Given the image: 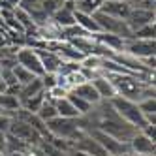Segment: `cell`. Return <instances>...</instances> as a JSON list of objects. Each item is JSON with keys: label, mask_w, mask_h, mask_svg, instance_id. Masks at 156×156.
Segmentation results:
<instances>
[{"label": "cell", "mask_w": 156, "mask_h": 156, "mask_svg": "<svg viewBox=\"0 0 156 156\" xmlns=\"http://www.w3.org/2000/svg\"><path fill=\"white\" fill-rule=\"evenodd\" d=\"M111 81V85L115 87V92L120 98L132 100V102H141L145 98H152L154 96V87H149L141 83L136 75L132 73H117V75H105Z\"/></svg>", "instance_id": "1"}, {"label": "cell", "mask_w": 156, "mask_h": 156, "mask_svg": "<svg viewBox=\"0 0 156 156\" xmlns=\"http://www.w3.org/2000/svg\"><path fill=\"white\" fill-rule=\"evenodd\" d=\"M109 104L113 105V109L117 111V115L128 122L130 126H133L137 132L143 128V126H147V120H145L143 113L139 111L137 104L136 102H132V100H126V98H120V96H113L109 100Z\"/></svg>", "instance_id": "2"}, {"label": "cell", "mask_w": 156, "mask_h": 156, "mask_svg": "<svg viewBox=\"0 0 156 156\" xmlns=\"http://www.w3.org/2000/svg\"><path fill=\"white\" fill-rule=\"evenodd\" d=\"M49 136L58 137V139H66L73 143L75 139H79L83 133H87L85 130L79 128V122L77 119H64V117H55L53 120L45 122Z\"/></svg>", "instance_id": "3"}, {"label": "cell", "mask_w": 156, "mask_h": 156, "mask_svg": "<svg viewBox=\"0 0 156 156\" xmlns=\"http://www.w3.org/2000/svg\"><path fill=\"white\" fill-rule=\"evenodd\" d=\"M92 17L96 21V25L100 27V32H105V34H115V36L122 38V40H130L132 38V32L126 27L124 21L115 19V17H111V15H105L102 12H96Z\"/></svg>", "instance_id": "4"}, {"label": "cell", "mask_w": 156, "mask_h": 156, "mask_svg": "<svg viewBox=\"0 0 156 156\" xmlns=\"http://www.w3.org/2000/svg\"><path fill=\"white\" fill-rule=\"evenodd\" d=\"M87 133H88V136H90L92 139H96L100 145H102V149H104L109 156H122V154L130 152L128 143H120V141H117L115 137L107 136L105 132L98 130V128H88Z\"/></svg>", "instance_id": "5"}, {"label": "cell", "mask_w": 156, "mask_h": 156, "mask_svg": "<svg viewBox=\"0 0 156 156\" xmlns=\"http://www.w3.org/2000/svg\"><path fill=\"white\" fill-rule=\"evenodd\" d=\"M8 133L13 136V137H17V139H23V141L30 143L32 147H36V145L40 143V139H41V136L34 128H32L30 124H27L25 120L17 119V117L12 119V124H9V128H8Z\"/></svg>", "instance_id": "6"}, {"label": "cell", "mask_w": 156, "mask_h": 156, "mask_svg": "<svg viewBox=\"0 0 156 156\" xmlns=\"http://www.w3.org/2000/svg\"><path fill=\"white\" fill-rule=\"evenodd\" d=\"M15 60L19 66H23V68H27L28 72H32L36 77H41L43 73V68H41V62L38 58V53L36 49L32 47H21L17 53H15Z\"/></svg>", "instance_id": "7"}, {"label": "cell", "mask_w": 156, "mask_h": 156, "mask_svg": "<svg viewBox=\"0 0 156 156\" xmlns=\"http://www.w3.org/2000/svg\"><path fill=\"white\" fill-rule=\"evenodd\" d=\"M156 49V41L154 40H124V53L132 55L136 58H145V57H152Z\"/></svg>", "instance_id": "8"}, {"label": "cell", "mask_w": 156, "mask_h": 156, "mask_svg": "<svg viewBox=\"0 0 156 156\" xmlns=\"http://www.w3.org/2000/svg\"><path fill=\"white\" fill-rule=\"evenodd\" d=\"M124 23H126V27L130 28V32H133V30H137V28L149 25V23H154V12L132 8L130 13H128V17L124 19Z\"/></svg>", "instance_id": "9"}, {"label": "cell", "mask_w": 156, "mask_h": 156, "mask_svg": "<svg viewBox=\"0 0 156 156\" xmlns=\"http://www.w3.org/2000/svg\"><path fill=\"white\" fill-rule=\"evenodd\" d=\"M72 149L81 151V152H87V154H90V156H109V154L102 149V145H100L96 139H92L88 133H83L79 139H75V141L72 143Z\"/></svg>", "instance_id": "10"}, {"label": "cell", "mask_w": 156, "mask_h": 156, "mask_svg": "<svg viewBox=\"0 0 156 156\" xmlns=\"http://www.w3.org/2000/svg\"><path fill=\"white\" fill-rule=\"evenodd\" d=\"M130 9H132V6L128 2H119V0H104L98 12H102L105 15H111V17H115V19L124 21L128 17V13H130Z\"/></svg>", "instance_id": "11"}, {"label": "cell", "mask_w": 156, "mask_h": 156, "mask_svg": "<svg viewBox=\"0 0 156 156\" xmlns=\"http://www.w3.org/2000/svg\"><path fill=\"white\" fill-rule=\"evenodd\" d=\"M128 149L132 154H154V139L147 137L141 132H136L128 141Z\"/></svg>", "instance_id": "12"}, {"label": "cell", "mask_w": 156, "mask_h": 156, "mask_svg": "<svg viewBox=\"0 0 156 156\" xmlns=\"http://www.w3.org/2000/svg\"><path fill=\"white\" fill-rule=\"evenodd\" d=\"M36 53H38V58H40L41 68H43L45 73H57L60 70L64 60L55 51H51V49H36Z\"/></svg>", "instance_id": "13"}, {"label": "cell", "mask_w": 156, "mask_h": 156, "mask_svg": "<svg viewBox=\"0 0 156 156\" xmlns=\"http://www.w3.org/2000/svg\"><path fill=\"white\" fill-rule=\"evenodd\" d=\"M92 38L98 41V43H102L104 47H107L109 51H113V53H120L122 49H124V40L115 36V34H105V32H98V34H92Z\"/></svg>", "instance_id": "14"}, {"label": "cell", "mask_w": 156, "mask_h": 156, "mask_svg": "<svg viewBox=\"0 0 156 156\" xmlns=\"http://www.w3.org/2000/svg\"><path fill=\"white\" fill-rule=\"evenodd\" d=\"M90 83H92V87L96 88V92L100 94V98H102V100H111L113 96H117V92H115V87L111 85V81L107 79L105 75H100V77H96V79H92Z\"/></svg>", "instance_id": "15"}, {"label": "cell", "mask_w": 156, "mask_h": 156, "mask_svg": "<svg viewBox=\"0 0 156 156\" xmlns=\"http://www.w3.org/2000/svg\"><path fill=\"white\" fill-rule=\"evenodd\" d=\"M70 92H73V94H77L79 98L87 100V102L92 104V105H96L98 102H102V98H100V94L96 92V88L92 87L90 81H87V83H83V85H79V87H75L73 90H70Z\"/></svg>", "instance_id": "16"}, {"label": "cell", "mask_w": 156, "mask_h": 156, "mask_svg": "<svg viewBox=\"0 0 156 156\" xmlns=\"http://www.w3.org/2000/svg\"><path fill=\"white\" fill-rule=\"evenodd\" d=\"M12 152H23V154H30L32 152V145L23 141V139H17L13 136L6 133V152L4 154H12Z\"/></svg>", "instance_id": "17"}, {"label": "cell", "mask_w": 156, "mask_h": 156, "mask_svg": "<svg viewBox=\"0 0 156 156\" xmlns=\"http://www.w3.org/2000/svg\"><path fill=\"white\" fill-rule=\"evenodd\" d=\"M55 25H57L58 28H68V27H73L75 25V17H73V12H70V9H66L64 6L58 9V12H55L51 17H49Z\"/></svg>", "instance_id": "18"}, {"label": "cell", "mask_w": 156, "mask_h": 156, "mask_svg": "<svg viewBox=\"0 0 156 156\" xmlns=\"http://www.w3.org/2000/svg\"><path fill=\"white\" fill-rule=\"evenodd\" d=\"M41 92H45V90H43V85H41V79H40V77H36V79H32L30 83L21 85V90H19L17 100H19V102H23V100L32 98V96H38Z\"/></svg>", "instance_id": "19"}, {"label": "cell", "mask_w": 156, "mask_h": 156, "mask_svg": "<svg viewBox=\"0 0 156 156\" xmlns=\"http://www.w3.org/2000/svg\"><path fill=\"white\" fill-rule=\"evenodd\" d=\"M73 17H75V25H77V27H81L85 32H88V34H98V32H100V27L96 25V21H94L92 15L73 12Z\"/></svg>", "instance_id": "20"}, {"label": "cell", "mask_w": 156, "mask_h": 156, "mask_svg": "<svg viewBox=\"0 0 156 156\" xmlns=\"http://www.w3.org/2000/svg\"><path fill=\"white\" fill-rule=\"evenodd\" d=\"M55 109H57L58 117H64V119H79L81 115L75 111V107L70 104L68 98H60V100H55Z\"/></svg>", "instance_id": "21"}, {"label": "cell", "mask_w": 156, "mask_h": 156, "mask_svg": "<svg viewBox=\"0 0 156 156\" xmlns=\"http://www.w3.org/2000/svg\"><path fill=\"white\" fill-rule=\"evenodd\" d=\"M36 115H38V119H41L43 122H49V120H53L55 117H58V113H57V109H55V104L51 102V100H43V104L40 105V109L36 111Z\"/></svg>", "instance_id": "22"}, {"label": "cell", "mask_w": 156, "mask_h": 156, "mask_svg": "<svg viewBox=\"0 0 156 156\" xmlns=\"http://www.w3.org/2000/svg\"><path fill=\"white\" fill-rule=\"evenodd\" d=\"M70 100V104L75 107V111L79 113L81 117H85V115H88L90 113V109H92V104H88L87 100H83V98H79L77 94H73V92H68V96H66Z\"/></svg>", "instance_id": "23"}, {"label": "cell", "mask_w": 156, "mask_h": 156, "mask_svg": "<svg viewBox=\"0 0 156 156\" xmlns=\"http://www.w3.org/2000/svg\"><path fill=\"white\" fill-rule=\"evenodd\" d=\"M100 6H102V0H77L75 2V12L79 13H87V15H94Z\"/></svg>", "instance_id": "24"}, {"label": "cell", "mask_w": 156, "mask_h": 156, "mask_svg": "<svg viewBox=\"0 0 156 156\" xmlns=\"http://www.w3.org/2000/svg\"><path fill=\"white\" fill-rule=\"evenodd\" d=\"M43 100H45V92H41L38 96H32V98H27V100H23V102H19V104H21V109L28 111V113H36L40 109V105L43 104Z\"/></svg>", "instance_id": "25"}, {"label": "cell", "mask_w": 156, "mask_h": 156, "mask_svg": "<svg viewBox=\"0 0 156 156\" xmlns=\"http://www.w3.org/2000/svg\"><path fill=\"white\" fill-rule=\"evenodd\" d=\"M13 75H15V79H17V83L19 85H27V83H30L32 79H36V75L32 73V72H28L27 68H23V66H13Z\"/></svg>", "instance_id": "26"}, {"label": "cell", "mask_w": 156, "mask_h": 156, "mask_svg": "<svg viewBox=\"0 0 156 156\" xmlns=\"http://www.w3.org/2000/svg\"><path fill=\"white\" fill-rule=\"evenodd\" d=\"M132 40H154V23H149L132 32Z\"/></svg>", "instance_id": "27"}, {"label": "cell", "mask_w": 156, "mask_h": 156, "mask_svg": "<svg viewBox=\"0 0 156 156\" xmlns=\"http://www.w3.org/2000/svg\"><path fill=\"white\" fill-rule=\"evenodd\" d=\"M62 6H64V0H41V8H43V12H45L49 17L55 12H58Z\"/></svg>", "instance_id": "28"}, {"label": "cell", "mask_w": 156, "mask_h": 156, "mask_svg": "<svg viewBox=\"0 0 156 156\" xmlns=\"http://www.w3.org/2000/svg\"><path fill=\"white\" fill-rule=\"evenodd\" d=\"M128 4L132 8H137V9H149V12H154L156 0H130Z\"/></svg>", "instance_id": "29"}, {"label": "cell", "mask_w": 156, "mask_h": 156, "mask_svg": "<svg viewBox=\"0 0 156 156\" xmlns=\"http://www.w3.org/2000/svg\"><path fill=\"white\" fill-rule=\"evenodd\" d=\"M19 8L25 9L27 13H30V12H34V9L41 8V0H21V2H19Z\"/></svg>", "instance_id": "30"}, {"label": "cell", "mask_w": 156, "mask_h": 156, "mask_svg": "<svg viewBox=\"0 0 156 156\" xmlns=\"http://www.w3.org/2000/svg\"><path fill=\"white\" fill-rule=\"evenodd\" d=\"M0 79H2L8 87H12V85H19L17 79H15V75H13V68L12 70H2L0 72Z\"/></svg>", "instance_id": "31"}, {"label": "cell", "mask_w": 156, "mask_h": 156, "mask_svg": "<svg viewBox=\"0 0 156 156\" xmlns=\"http://www.w3.org/2000/svg\"><path fill=\"white\" fill-rule=\"evenodd\" d=\"M12 119H13V117H8V115H0V132L8 133V128H9V124H12Z\"/></svg>", "instance_id": "32"}, {"label": "cell", "mask_w": 156, "mask_h": 156, "mask_svg": "<svg viewBox=\"0 0 156 156\" xmlns=\"http://www.w3.org/2000/svg\"><path fill=\"white\" fill-rule=\"evenodd\" d=\"M154 126L156 124H147V126H143L139 132L141 133H145V136H147V137H151V139H154Z\"/></svg>", "instance_id": "33"}, {"label": "cell", "mask_w": 156, "mask_h": 156, "mask_svg": "<svg viewBox=\"0 0 156 156\" xmlns=\"http://www.w3.org/2000/svg\"><path fill=\"white\" fill-rule=\"evenodd\" d=\"M19 2H21V0H2V8H17L19 6Z\"/></svg>", "instance_id": "34"}, {"label": "cell", "mask_w": 156, "mask_h": 156, "mask_svg": "<svg viewBox=\"0 0 156 156\" xmlns=\"http://www.w3.org/2000/svg\"><path fill=\"white\" fill-rule=\"evenodd\" d=\"M0 152H6V133L0 132Z\"/></svg>", "instance_id": "35"}, {"label": "cell", "mask_w": 156, "mask_h": 156, "mask_svg": "<svg viewBox=\"0 0 156 156\" xmlns=\"http://www.w3.org/2000/svg\"><path fill=\"white\" fill-rule=\"evenodd\" d=\"M68 156H90V154L81 152V151H75V149H70V151H68Z\"/></svg>", "instance_id": "36"}, {"label": "cell", "mask_w": 156, "mask_h": 156, "mask_svg": "<svg viewBox=\"0 0 156 156\" xmlns=\"http://www.w3.org/2000/svg\"><path fill=\"white\" fill-rule=\"evenodd\" d=\"M6 156H34V154H23V152H12V154H6Z\"/></svg>", "instance_id": "37"}, {"label": "cell", "mask_w": 156, "mask_h": 156, "mask_svg": "<svg viewBox=\"0 0 156 156\" xmlns=\"http://www.w3.org/2000/svg\"><path fill=\"white\" fill-rule=\"evenodd\" d=\"M132 156H154V154H132Z\"/></svg>", "instance_id": "38"}, {"label": "cell", "mask_w": 156, "mask_h": 156, "mask_svg": "<svg viewBox=\"0 0 156 156\" xmlns=\"http://www.w3.org/2000/svg\"><path fill=\"white\" fill-rule=\"evenodd\" d=\"M0 156H6V154H4V152H0Z\"/></svg>", "instance_id": "39"}, {"label": "cell", "mask_w": 156, "mask_h": 156, "mask_svg": "<svg viewBox=\"0 0 156 156\" xmlns=\"http://www.w3.org/2000/svg\"><path fill=\"white\" fill-rule=\"evenodd\" d=\"M0 8H2V0H0Z\"/></svg>", "instance_id": "40"}, {"label": "cell", "mask_w": 156, "mask_h": 156, "mask_svg": "<svg viewBox=\"0 0 156 156\" xmlns=\"http://www.w3.org/2000/svg\"><path fill=\"white\" fill-rule=\"evenodd\" d=\"M0 72H2V68H0Z\"/></svg>", "instance_id": "41"}]
</instances>
